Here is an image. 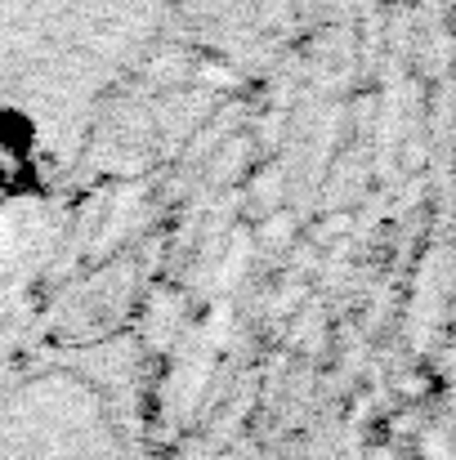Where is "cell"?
Returning a JSON list of instances; mask_svg holds the SVG:
<instances>
[{
    "label": "cell",
    "mask_w": 456,
    "mask_h": 460,
    "mask_svg": "<svg viewBox=\"0 0 456 460\" xmlns=\"http://www.w3.org/2000/svg\"><path fill=\"white\" fill-rule=\"evenodd\" d=\"M165 0H0V183L45 179L139 63Z\"/></svg>",
    "instance_id": "1"
},
{
    "label": "cell",
    "mask_w": 456,
    "mask_h": 460,
    "mask_svg": "<svg viewBox=\"0 0 456 460\" xmlns=\"http://www.w3.org/2000/svg\"><path fill=\"white\" fill-rule=\"evenodd\" d=\"M0 460H126L108 394L67 362L0 349Z\"/></svg>",
    "instance_id": "2"
}]
</instances>
